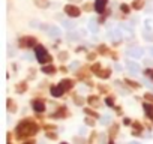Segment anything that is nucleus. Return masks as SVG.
<instances>
[{
    "label": "nucleus",
    "instance_id": "nucleus-1",
    "mask_svg": "<svg viewBox=\"0 0 153 144\" xmlns=\"http://www.w3.org/2000/svg\"><path fill=\"white\" fill-rule=\"evenodd\" d=\"M35 53H36V59H38V62H41V63H47V62H50V54L45 51L44 47L38 45L36 50H35Z\"/></svg>",
    "mask_w": 153,
    "mask_h": 144
},
{
    "label": "nucleus",
    "instance_id": "nucleus-2",
    "mask_svg": "<svg viewBox=\"0 0 153 144\" xmlns=\"http://www.w3.org/2000/svg\"><path fill=\"white\" fill-rule=\"evenodd\" d=\"M41 29L47 32L48 36L51 38H59L60 36V29L57 26H50V24H41Z\"/></svg>",
    "mask_w": 153,
    "mask_h": 144
},
{
    "label": "nucleus",
    "instance_id": "nucleus-3",
    "mask_svg": "<svg viewBox=\"0 0 153 144\" xmlns=\"http://www.w3.org/2000/svg\"><path fill=\"white\" fill-rule=\"evenodd\" d=\"M126 68H128V71L131 72V74H138V72L141 71V66L137 62H132V60L126 62Z\"/></svg>",
    "mask_w": 153,
    "mask_h": 144
},
{
    "label": "nucleus",
    "instance_id": "nucleus-4",
    "mask_svg": "<svg viewBox=\"0 0 153 144\" xmlns=\"http://www.w3.org/2000/svg\"><path fill=\"white\" fill-rule=\"evenodd\" d=\"M126 54H128L129 57H132V59H141L143 54H144V51H143L141 48H129V50L126 51Z\"/></svg>",
    "mask_w": 153,
    "mask_h": 144
},
{
    "label": "nucleus",
    "instance_id": "nucleus-5",
    "mask_svg": "<svg viewBox=\"0 0 153 144\" xmlns=\"http://www.w3.org/2000/svg\"><path fill=\"white\" fill-rule=\"evenodd\" d=\"M108 36H110V39H113V41H119V39H122L123 33H122V30H120V27H119V29L110 30V32H108Z\"/></svg>",
    "mask_w": 153,
    "mask_h": 144
},
{
    "label": "nucleus",
    "instance_id": "nucleus-6",
    "mask_svg": "<svg viewBox=\"0 0 153 144\" xmlns=\"http://www.w3.org/2000/svg\"><path fill=\"white\" fill-rule=\"evenodd\" d=\"M65 12H66L69 17H78V15H80V9L75 8V6H71V5H68V6L65 8Z\"/></svg>",
    "mask_w": 153,
    "mask_h": 144
},
{
    "label": "nucleus",
    "instance_id": "nucleus-7",
    "mask_svg": "<svg viewBox=\"0 0 153 144\" xmlns=\"http://www.w3.org/2000/svg\"><path fill=\"white\" fill-rule=\"evenodd\" d=\"M62 27H65L66 30H74L76 27V23L71 21V20H63L62 21Z\"/></svg>",
    "mask_w": 153,
    "mask_h": 144
},
{
    "label": "nucleus",
    "instance_id": "nucleus-8",
    "mask_svg": "<svg viewBox=\"0 0 153 144\" xmlns=\"http://www.w3.org/2000/svg\"><path fill=\"white\" fill-rule=\"evenodd\" d=\"M105 5H107V0H96L95 8H96V11H98V12H102V11H104V8H105Z\"/></svg>",
    "mask_w": 153,
    "mask_h": 144
},
{
    "label": "nucleus",
    "instance_id": "nucleus-9",
    "mask_svg": "<svg viewBox=\"0 0 153 144\" xmlns=\"http://www.w3.org/2000/svg\"><path fill=\"white\" fill-rule=\"evenodd\" d=\"M51 95H53L54 98H59V96L63 95V89H62L60 86H57V87H51Z\"/></svg>",
    "mask_w": 153,
    "mask_h": 144
},
{
    "label": "nucleus",
    "instance_id": "nucleus-10",
    "mask_svg": "<svg viewBox=\"0 0 153 144\" xmlns=\"http://www.w3.org/2000/svg\"><path fill=\"white\" fill-rule=\"evenodd\" d=\"M89 30H90L92 33H96V32H98V23H96L95 18H92V20L89 21Z\"/></svg>",
    "mask_w": 153,
    "mask_h": 144
},
{
    "label": "nucleus",
    "instance_id": "nucleus-11",
    "mask_svg": "<svg viewBox=\"0 0 153 144\" xmlns=\"http://www.w3.org/2000/svg\"><path fill=\"white\" fill-rule=\"evenodd\" d=\"M68 39H69V41H80V35L76 33V32H71V30H69Z\"/></svg>",
    "mask_w": 153,
    "mask_h": 144
},
{
    "label": "nucleus",
    "instance_id": "nucleus-12",
    "mask_svg": "<svg viewBox=\"0 0 153 144\" xmlns=\"http://www.w3.org/2000/svg\"><path fill=\"white\" fill-rule=\"evenodd\" d=\"M29 26H30L32 29H41V23H39L38 20H32V21L29 23Z\"/></svg>",
    "mask_w": 153,
    "mask_h": 144
},
{
    "label": "nucleus",
    "instance_id": "nucleus-13",
    "mask_svg": "<svg viewBox=\"0 0 153 144\" xmlns=\"http://www.w3.org/2000/svg\"><path fill=\"white\" fill-rule=\"evenodd\" d=\"M33 108H35L36 111H41V113L45 110V108H44V105H42L41 102H33Z\"/></svg>",
    "mask_w": 153,
    "mask_h": 144
},
{
    "label": "nucleus",
    "instance_id": "nucleus-14",
    "mask_svg": "<svg viewBox=\"0 0 153 144\" xmlns=\"http://www.w3.org/2000/svg\"><path fill=\"white\" fill-rule=\"evenodd\" d=\"M144 110H146V113H147L149 116H152V117H153V107H152V105L144 104Z\"/></svg>",
    "mask_w": 153,
    "mask_h": 144
},
{
    "label": "nucleus",
    "instance_id": "nucleus-15",
    "mask_svg": "<svg viewBox=\"0 0 153 144\" xmlns=\"http://www.w3.org/2000/svg\"><path fill=\"white\" fill-rule=\"evenodd\" d=\"M101 123H102V125H108V123H111V116H104L102 120H101Z\"/></svg>",
    "mask_w": 153,
    "mask_h": 144
},
{
    "label": "nucleus",
    "instance_id": "nucleus-16",
    "mask_svg": "<svg viewBox=\"0 0 153 144\" xmlns=\"http://www.w3.org/2000/svg\"><path fill=\"white\" fill-rule=\"evenodd\" d=\"M146 74H147V75H149V77L153 80V71H152V69H147V71H146Z\"/></svg>",
    "mask_w": 153,
    "mask_h": 144
},
{
    "label": "nucleus",
    "instance_id": "nucleus-17",
    "mask_svg": "<svg viewBox=\"0 0 153 144\" xmlns=\"http://www.w3.org/2000/svg\"><path fill=\"white\" fill-rule=\"evenodd\" d=\"M42 71H44V72H45V74H48V72H53V71H54V69H53V68H51V66H50V68H44V69H42Z\"/></svg>",
    "mask_w": 153,
    "mask_h": 144
},
{
    "label": "nucleus",
    "instance_id": "nucleus-18",
    "mask_svg": "<svg viewBox=\"0 0 153 144\" xmlns=\"http://www.w3.org/2000/svg\"><path fill=\"white\" fill-rule=\"evenodd\" d=\"M144 38H146L147 41H152V39H153V36H152V35H149V33H144Z\"/></svg>",
    "mask_w": 153,
    "mask_h": 144
},
{
    "label": "nucleus",
    "instance_id": "nucleus-19",
    "mask_svg": "<svg viewBox=\"0 0 153 144\" xmlns=\"http://www.w3.org/2000/svg\"><path fill=\"white\" fill-rule=\"evenodd\" d=\"M26 60L32 62V60H33V59H32V54H26Z\"/></svg>",
    "mask_w": 153,
    "mask_h": 144
},
{
    "label": "nucleus",
    "instance_id": "nucleus-20",
    "mask_svg": "<svg viewBox=\"0 0 153 144\" xmlns=\"http://www.w3.org/2000/svg\"><path fill=\"white\" fill-rule=\"evenodd\" d=\"M116 69H117V71L120 72V71H122V66H120V65H116Z\"/></svg>",
    "mask_w": 153,
    "mask_h": 144
},
{
    "label": "nucleus",
    "instance_id": "nucleus-21",
    "mask_svg": "<svg viewBox=\"0 0 153 144\" xmlns=\"http://www.w3.org/2000/svg\"><path fill=\"white\" fill-rule=\"evenodd\" d=\"M80 134H81V135H83V134H86V129H84V128H81V129H80Z\"/></svg>",
    "mask_w": 153,
    "mask_h": 144
},
{
    "label": "nucleus",
    "instance_id": "nucleus-22",
    "mask_svg": "<svg viewBox=\"0 0 153 144\" xmlns=\"http://www.w3.org/2000/svg\"><path fill=\"white\" fill-rule=\"evenodd\" d=\"M149 53H150V54L153 56V47H150V48H149Z\"/></svg>",
    "mask_w": 153,
    "mask_h": 144
},
{
    "label": "nucleus",
    "instance_id": "nucleus-23",
    "mask_svg": "<svg viewBox=\"0 0 153 144\" xmlns=\"http://www.w3.org/2000/svg\"><path fill=\"white\" fill-rule=\"evenodd\" d=\"M129 144H140V143H137V141H132V143H129Z\"/></svg>",
    "mask_w": 153,
    "mask_h": 144
},
{
    "label": "nucleus",
    "instance_id": "nucleus-24",
    "mask_svg": "<svg viewBox=\"0 0 153 144\" xmlns=\"http://www.w3.org/2000/svg\"><path fill=\"white\" fill-rule=\"evenodd\" d=\"M62 144H66V143H62Z\"/></svg>",
    "mask_w": 153,
    "mask_h": 144
}]
</instances>
